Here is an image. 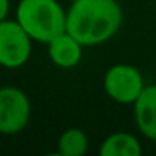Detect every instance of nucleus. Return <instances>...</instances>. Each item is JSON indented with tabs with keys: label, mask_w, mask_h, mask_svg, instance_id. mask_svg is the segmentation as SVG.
I'll list each match as a JSON object with an SVG mask.
<instances>
[{
	"label": "nucleus",
	"mask_w": 156,
	"mask_h": 156,
	"mask_svg": "<svg viewBox=\"0 0 156 156\" xmlns=\"http://www.w3.org/2000/svg\"><path fill=\"white\" fill-rule=\"evenodd\" d=\"M121 24L122 10L118 0H74L66 14V32L84 47L108 42Z\"/></svg>",
	"instance_id": "nucleus-1"
},
{
	"label": "nucleus",
	"mask_w": 156,
	"mask_h": 156,
	"mask_svg": "<svg viewBox=\"0 0 156 156\" xmlns=\"http://www.w3.org/2000/svg\"><path fill=\"white\" fill-rule=\"evenodd\" d=\"M66 14L57 0H20L15 20L34 42L47 45L54 37L66 32Z\"/></svg>",
	"instance_id": "nucleus-2"
},
{
	"label": "nucleus",
	"mask_w": 156,
	"mask_h": 156,
	"mask_svg": "<svg viewBox=\"0 0 156 156\" xmlns=\"http://www.w3.org/2000/svg\"><path fill=\"white\" fill-rule=\"evenodd\" d=\"M146 82L143 74L129 64H114L106 71L102 87L108 98L118 104H134L143 92Z\"/></svg>",
	"instance_id": "nucleus-3"
},
{
	"label": "nucleus",
	"mask_w": 156,
	"mask_h": 156,
	"mask_svg": "<svg viewBox=\"0 0 156 156\" xmlns=\"http://www.w3.org/2000/svg\"><path fill=\"white\" fill-rule=\"evenodd\" d=\"M32 114L30 99L15 86L0 87V134L14 136L27 128Z\"/></svg>",
	"instance_id": "nucleus-4"
},
{
	"label": "nucleus",
	"mask_w": 156,
	"mask_h": 156,
	"mask_svg": "<svg viewBox=\"0 0 156 156\" xmlns=\"http://www.w3.org/2000/svg\"><path fill=\"white\" fill-rule=\"evenodd\" d=\"M32 39L17 20L0 22V66L19 69L25 66L32 54Z\"/></svg>",
	"instance_id": "nucleus-5"
},
{
	"label": "nucleus",
	"mask_w": 156,
	"mask_h": 156,
	"mask_svg": "<svg viewBox=\"0 0 156 156\" xmlns=\"http://www.w3.org/2000/svg\"><path fill=\"white\" fill-rule=\"evenodd\" d=\"M134 122L144 138L156 141V84H146L133 104Z\"/></svg>",
	"instance_id": "nucleus-6"
},
{
	"label": "nucleus",
	"mask_w": 156,
	"mask_h": 156,
	"mask_svg": "<svg viewBox=\"0 0 156 156\" xmlns=\"http://www.w3.org/2000/svg\"><path fill=\"white\" fill-rule=\"evenodd\" d=\"M84 45L69 32H62L47 44V54L52 64L61 69H72L81 62Z\"/></svg>",
	"instance_id": "nucleus-7"
},
{
	"label": "nucleus",
	"mask_w": 156,
	"mask_h": 156,
	"mask_svg": "<svg viewBox=\"0 0 156 156\" xmlns=\"http://www.w3.org/2000/svg\"><path fill=\"white\" fill-rule=\"evenodd\" d=\"M143 146L134 134L126 131H118L109 134L99 148L101 156H139Z\"/></svg>",
	"instance_id": "nucleus-8"
},
{
	"label": "nucleus",
	"mask_w": 156,
	"mask_h": 156,
	"mask_svg": "<svg viewBox=\"0 0 156 156\" xmlns=\"http://www.w3.org/2000/svg\"><path fill=\"white\" fill-rule=\"evenodd\" d=\"M87 148L89 138L79 128L66 129L57 139V153L62 156H84Z\"/></svg>",
	"instance_id": "nucleus-9"
},
{
	"label": "nucleus",
	"mask_w": 156,
	"mask_h": 156,
	"mask_svg": "<svg viewBox=\"0 0 156 156\" xmlns=\"http://www.w3.org/2000/svg\"><path fill=\"white\" fill-rule=\"evenodd\" d=\"M9 10H10V0H0V22L9 19Z\"/></svg>",
	"instance_id": "nucleus-10"
},
{
	"label": "nucleus",
	"mask_w": 156,
	"mask_h": 156,
	"mask_svg": "<svg viewBox=\"0 0 156 156\" xmlns=\"http://www.w3.org/2000/svg\"><path fill=\"white\" fill-rule=\"evenodd\" d=\"M69 2H74V0H69Z\"/></svg>",
	"instance_id": "nucleus-11"
}]
</instances>
